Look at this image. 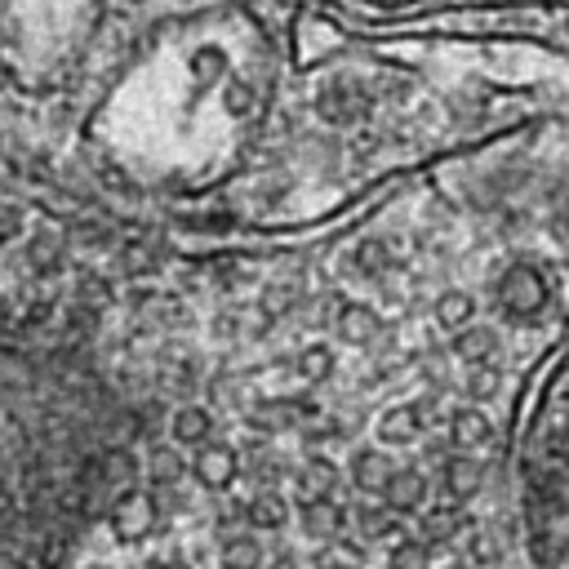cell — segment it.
<instances>
[{"label": "cell", "mask_w": 569, "mask_h": 569, "mask_svg": "<svg viewBox=\"0 0 569 569\" xmlns=\"http://www.w3.org/2000/svg\"><path fill=\"white\" fill-rule=\"evenodd\" d=\"M200 476H204L209 485H227V480H231L227 453H204V458H200Z\"/></svg>", "instance_id": "obj_3"}, {"label": "cell", "mask_w": 569, "mask_h": 569, "mask_svg": "<svg viewBox=\"0 0 569 569\" xmlns=\"http://www.w3.org/2000/svg\"><path fill=\"white\" fill-rule=\"evenodd\" d=\"M222 565H227V569H253V565H258V542H253L249 533L231 538V542L222 547Z\"/></svg>", "instance_id": "obj_2"}, {"label": "cell", "mask_w": 569, "mask_h": 569, "mask_svg": "<svg viewBox=\"0 0 569 569\" xmlns=\"http://www.w3.org/2000/svg\"><path fill=\"white\" fill-rule=\"evenodd\" d=\"M133 445V413L89 356L0 329V569H62L124 498Z\"/></svg>", "instance_id": "obj_1"}]
</instances>
